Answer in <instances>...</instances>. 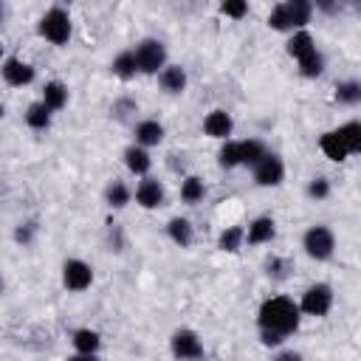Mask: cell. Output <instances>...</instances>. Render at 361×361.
Returning a JSON list of instances; mask_svg holds the SVG:
<instances>
[{
	"instance_id": "1",
	"label": "cell",
	"mask_w": 361,
	"mask_h": 361,
	"mask_svg": "<svg viewBox=\"0 0 361 361\" xmlns=\"http://www.w3.org/2000/svg\"><path fill=\"white\" fill-rule=\"evenodd\" d=\"M257 322H259V330H268V333H276L285 338L288 333H293L299 327V307L285 296H274V299L262 302Z\"/></svg>"
},
{
	"instance_id": "2",
	"label": "cell",
	"mask_w": 361,
	"mask_h": 361,
	"mask_svg": "<svg viewBox=\"0 0 361 361\" xmlns=\"http://www.w3.org/2000/svg\"><path fill=\"white\" fill-rule=\"evenodd\" d=\"M39 34L45 39H51L54 45H65L71 39V17H68V11L59 8V6L45 11V17L39 20Z\"/></svg>"
},
{
	"instance_id": "3",
	"label": "cell",
	"mask_w": 361,
	"mask_h": 361,
	"mask_svg": "<svg viewBox=\"0 0 361 361\" xmlns=\"http://www.w3.org/2000/svg\"><path fill=\"white\" fill-rule=\"evenodd\" d=\"M333 248H336V240H333V231L327 226H313V228L305 231V251H307V257L330 259Z\"/></svg>"
},
{
	"instance_id": "4",
	"label": "cell",
	"mask_w": 361,
	"mask_h": 361,
	"mask_svg": "<svg viewBox=\"0 0 361 361\" xmlns=\"http://www.w3.org/2000/svg\"><path fill=\"white\" fill-rule=\"evenodd\" d=\"M133 54H135V65H138L141 73H155V71L164 65V59H166L164 42H158V39H144V42H138V48H135Z\"/></svg>"
},
{
	"instance_id": "5",
	"label": "cell",
	"mask_w": 361,
	"mask_h": 361,
	"mask_svg": "<svg viewBox=\"0 0 361 361\" xmlns=\"http://www.w3.org/2000/svg\"><path fill=\"white\" fill-rule=\"evenodd\" d=\"M285 178V166L279 161V155H262L257 164H254V180L259 186H279Z\"/></svg>"
},
{
	"instance_id": "6",
	"label": "cell",
	"mask_w": 361,
	"mask_h": 361,
	"mask_svg": "<svg viewBox=\"0 0 361 361\" xmlns=\"http://www.w3.org/2000/svg\"><path fill=\"white\" fill-rule=\"evenodd\" d=\"M330 305H333V290H330V285L319 282V285L305 290V299H302L299 310H305L307 316H324L330 310Z\"/></svg>"
},
{
	"instance_id": "7",
	"label": "cell",
	"mask_w": 361,
	"mask_h": 361,
	"mask_svg": "<svg viewBox=\"0 0 361 361\" xmlns=\"http://www.w3.org/2000/svg\"><path fill=\"white\" fill-rule=\"evenodd\" d=\"M62 282H65L68 290H85L93 282V271L82 259H68L65 268H62Z\"/></svg>"
},
{
	"instance_id": "8",
	"label": "cell",
	"mask_w": 361,
	"mask_h": 361,
	"mask_svg": "<svg viewBox=\"0 0 361 361\" xmlns=\"http://www.w3.org/2000/svg\"><path fill=\"white\" fill-rule=\"evenodd\" d=\"M172 353H175V358H200L203 355V344L192 330H175Z\"/></svg>"
},
{
	"instance_id": "9",
	"label": "cell",
	"mask_w": 361,
	"mask_h": 361,
	"mask_svg": "<svg viewBox=\"0 0 361 361\" xmlns=\"http://www.w3.org/2000/svg\"><path fill=\"white\" fill-rule=\"evenodd\" d=\"M310 3L305 0H290V3H279V14H282V23L285 28H302L307 20H310Z\"/></svg>"
},
{
	"instance_id": "10",
	"label": "cell",
	"mask_w": 361,
	"mask_h": 361,
	"mask_svg": "<svg viewBox=\"0 0 361 361\" xmlns=\"http://www.w3.org/2000/svg\"><path fill=\"white\" fill-rule=\"evenodd\" d=\"M3 76H6V82H8V85L23 87V85H28V82L34 79V68H31L28 62H23V59L11 56V59H6V65H3Z\"/></svg>"
},
{
	"instance_id": "11",
	"label": "cell",
	"mask_w": 361,
	"mask_h": 361,
	"mask_svg": "<svg viewBox=\"0 0 361 361\" xmlns=\"http://www.w3.org/2000/svg\"><path fill=\"white\" fill-rule=\"evenodd\" d=\"M231 116L226 113V110H212L209 116H206V121H203V130H206V135H212V138H226L228 133H231Z\"/></svg>"
},
{
	"instance_id": "12",
	"label": "cell",
	"mask_w": 361,
	"mask_h": 361,
	"mask_svg": "<svg viewBox=\"0 0 361 361\" xmlns=\"http://www.w3.org/2000/svg\"><path fill=\"white\" fill-rule=\"evenodd\" d=\"M135 200L144 206V209H155V206H161L164 203V189H161V183L158 180H141V186L135 189Z\"/></svg>"
},
{
	"instance_id": "13",
	"label": "cell",
	"mask_w": 361,
	"mask_h": 361,
	"mask_svg": "<svg viewBox=\"0 0 361 361\" xmlns=\"http://www.w3.org/2000/svg\"><path fill=\"white\" fill-rule=\"evenodd\" d=\"M319 147H322V152L330 158V161H344L350 152H347V147H344V141L338 138V133L336 130H330V133H324L322 138H319Z\"/></svg>"
},
{
	"instance_id": "14",
	"label": "cell",
	"mask_w": 361,
	"mask_h": 361,
	"mask_svg": "<svg viewBox=\"0 0 361 361\" xmlns=\"http://www.w3.org/2000/svg\"><path fill=\"white\" fill-rule=\"evenodd\" d=\"M65 102H68V87H65L62 82H48V85L42 87V104H45L48 110H62Z\"/></svg>"
},
{
	"instance_id": "15",
	"label": "cell",
	"mask_w": 361,
	"mask_h": 361,
	"mask_svg": "<svg viewBox=\"0 0 361 361\" xmlns=\"http://www.w3.org/2000/svg\"><path fill=\"white\" fill-rule=\"evenodd\" d=\"M161 138H164V127H161L158 121H152V118H147V121H141V124L135 127V141L144 144V147H152V144H158Z\"/></svg>"
},
{
	"instance_id": "16",
	"label": "cell",
	"mask_w": 361,
	"mask_h": 361,
	"mask_svg": "<svg viewBox=\"0 0 361 361\" xmlns=\"http://www.w3.org/2000/svg\"><path fill=\"white\" fill-rule=\"evenodd\" d=\"M274 220L271 217H257L251 226H248V243L251 245H259V243H268L274 237Z\"/></svg>"
},
{
	"instance_id": "17",
	"label": "cell",
	"mask_w": 361,
	"mask_h": 361,
	"mask_svg": "<svg viewBox=\"0 0 361 361\" xmlns=\"http://www.w3.org/2000/svg\"><path fill=\"white\" fill-rule=\"evenodd\" d=\"M161 85H164L166 93H180V90L186 87V73H183V68H180V65H169V68H164V73H161Z\"/></svg>"
},
{
	"instance_id": "18",
	"label": "cell",
	"mask_w": 361,
	"mask_h": 361,
	"mask_svg": "<svg viewBox=\"0 0 361 361\" xmlns=\"http://www.w3.org/2000/svg\"><path fill=\"white\" fill-rule=\"evenodd\" d=\"M336 133H338V138L344 141V147H347L350 155L361 149V124H358V121H347V124H341Z\"/></svg>"
},
{
	"instance_id": "19",
	"label": "cell",
	"mask_w": 361,
	"mask_h": 361,
	"mask_svg": "<svg viewBox=\"0 0 361 361\" xmlns=\"http://www.w3.org/2000/svg\"><path fill=\"white\" fill-rule=\"evenodd\" d=\"M316 51V45H313V37L307 34V31H299V34H293L290 37V42H288V54L290 56H296V59H305L307 54H313Z\"/></svg>"
},
{
	"instance_id": "20",
	"label": "cell",
	"mask_w": 361,
	"mask_h": 361,
	"mask_svg": "<svg viewBox=\"0 0 361 361\" xmlns=\"http://www.w3.org/2000/svg\"><path fill=\"white\" fill-rule=\"evenodd\" d=\"M99 333L96 330H76L73 333V347L82 353V355H96V350H99Z\"/></svg>"
},
{
	"instance_id": "21",
	"label": "cell",
	"mask_w": 361,
	"mask_h": 361,
	"mask_svg": "<svg viewBox=\"0 0 361 361\" xmlns=\"http://www.w3.org/2000/svg\"><path fill=\"white\" fill-rule=\"evenodd\" d=\"M135 71H138V65H135V54H133V51H121V54L113 59V73H116V76L133 79Z\"/></svg>"
},
{
	"instance_id": "22",
	"label": "cell",
	"mask_w": 361,
	"mask_h": 361,
	"mask_svg": "<svg viewBox=\"0 0 361 361\" xmlns=\"http://www.w3.org/2000/svg\"><path fill=\"white\" fill-rule=\"evenodd\" d=\"M124 164H127V169H130V172L144 175V172L149 169V155H147L141 147H130V149L124 152Z\"/></svg>"
},
{
	"instance_id": "23",
	"label": "cell",
	"mask_w": 361,
	"mask_h": 361,
	"mask_svg": "<svg viewBox=\"0 0 361 361\" xmlns=\"http://www.w3.org/2000/svg\"><path fill=\"white\" fill-rule=\"evenodd\" d=\"M25 121H28V127H34V130H45V127L51 124V110H48L42 102H34V104L28 107V113H25Z\"/></svg>"
},
{
	"instance_id": "24",
	"label": "cell",
	"mask_w": 361,
	"mask_h": 361,
	"mask_svg": "<svg viewBox=\"0 0 361 361\" xmlns=\"http://www.w3.org/2000/svg\"><path fill=\"white\" fill-rule=\"evenodd\" d=\"M169 237H172L180 248H186V245L192 243V226H189V220H183V217L169 220Z\"/></svg>"
},
{
	"instance_id": "25",
	"label": "cell",
	"mask_w": 361,
	"mask_h": 361,
	"mask_svg": "<svg viewBox=\"0 0 361 361\" xmlns=\"http://www.w3.org/2000/svg\"><path fill=\"white\" fill-rule=\"evenodd\" d=\"M240 144V164H257L262 155H265V147L262 141H237Z\"/></svg>"
},
{
	"instance_id": "26",
	"label": "cell",
	"mask_w": 361,
	"mask_h": 361,
	"mask_svg": "<svg viewBox=\"0 0 361 361\" xmlns=\"http://www.w3.org/2000/svg\"><path fill=\"white\" fill-rule=\"evenodd\" d=\"M203 195H206V186H203L200 178L192 175V178L183 180V186H180V197H183V203H197Z\"/></svg>"
},
{
	"instance_id": "27",
	"label": "cell",
	"mask_w": 361,
	"mask_h": 361,
	"mask_svg": "<svg viewBox=\"0 0 361 361\" xmlns=\"http://www.w3.org/2000/svg\"><path fill=\"white\" fill-rule=\"evenodd\" d=\"M336 99L344 102V104H355L361 99V85L358 82H341L336 87Z\"/></svg>"
},
{
	"instance_id": "28",
	"label": "cell",
	"mask_w": 361,
	"mask_h": 361,
	"mask_svg": "<svg viewBox=\"0 0 361 361\" xmlns=\"http://www.w3.org/2000/svg\"><path fill=\"white\" fill-rule=\"evenodd\" d=\"M299 68H302L305 76H319V73L324 71V59H322L319 51H313V54H307L305 59H299Z\"/></svg>"
},
{
	"instance_id": "29",
	"label": "cell",
	"mask_w": 361,
	"mask_h": 361,
	"mask_svg": "<svg viewBox=\"0 0 361 361\" xmlns=\"http://www.w3.org/2000/svg\"><path fill=\"white\" fill-rule=\"evenodd\" d=\"M217 158H220V166H226V169L237 166V164H240V144H237V141H226Z\"/></svg>"
},
{
	"instance_id": "30",
	"label": "cell",
	"mask_w": 361,
	"mask_h": 361,
	"mask_svg": "<svg viewBox=\"0 0 361 361\" xmlns=\"http://www.w3.org/2000/svg\"><path fill=\"white\" fill-rule=\"evenodd\" d=\"M240 240H243V228L231 226V228H226V231L220 234L217 245H220L223 251H237V248H240Z\"/></svg>"
},
{
	"instance_id": "31",
	"label": "cell",
	"mask_w": 361,
	"mask_h": 361,
	"mask_svg": "<svg viewBox=\"0 0 361 361\" xmlns=\"http://www.w3.org/2000/svg\"><path fill=\"white\" fill-rule=\"evenodd\" d=\"M107 200H110V206H116V209H121L127 200H130V192H127V186L121 183V180H116L110 189H107Z\"/></svg>"
},
{
	"instance_id": "32",
	"label": "cell",
	"mask_w": 361,
	"mask_h": 361,
	"mask_svg": "<svg viewBox=\"0 0 361 361\" xmlns=\"http://www.w3.org/2000/svg\"><path fill=\"white\" fill-rule=\"evenodd\" d=\"M307 195L316 197V200L327 197V195H330V183H327V178H313V180L307 183Z\"/></svg>"
},
{
	"instance_id": "33",
	"label": "cell",
	"mask_w": 361,
	"mask_h": 361,
	"mask_svg": "<svg viewBox=\"0 0 361 361\" xmlns=\"http://www.w3.org/2000/svg\"><path fill=\"white\" fill-rule=\"evenodd\" d=\"M245 11H248V6L240 3V0L237 3H223V14H228V17H243Z\"/></svg>"
},
{
	"instance_id": "34",
	"label": "cell",
	"mask_w": 361,
	"mask_h": 361,
	"mask_svg": "<svg viewBox=\"0 0 361 361\" xmlns=\"http://www.w3.org/2000/svg\"><path fill=\"white\" fill-rule=\"evenodd\" d=\"M31 231H34L31 223H28V226H20V228L14 231V240H17V243H28V240H31Z\"/></svg>"
},
{
	"instance_id": "35",
	"label": "cell",
	"mask_w": 361,
	"mask_h": 361,
	"mask_svg": "<svg viewBox=\"0 0 361 361\" xmlns=\"http://www.w3.org/2000/svg\"><path fill=\"white\" fill-rule=\"evenodd\" d=\"M282 341V336H276V333H268V330H262V344H279Z\"/></svg>"
},
{
	"instance_id": "36",
	"label": "cell",
	"mask_w": 361,
	"mask_h": 361,
	"mask_svg": "<svg viewBox=\"0 0 361 361\" xmlns=\"http://www.w3.org/2000/svg\"><path fill=\"white\" fill-rule=\"evenodd\" d=\"M276 361H302V355L299 353H282V355H276Z\"/></svg>"
},
{
	"instance_id": "37",
	"label": "cell",
	"mask_w": 361,
	"mask_h": 361,
	"mask_svg": "<svg viewBox=\"0 0 361 361\" xmlns=\"http://www.w3.org/2000/svg\"><path fill=\"white\" fill-rule=\"evenodd\" d=\"M68 361H99V358H96V355H82V353H79V355H73V358H68Z\"/></svg>"
},
{
	"instance_id": "38",
	"label": "cell",
	"mask_w": 361,
	"mask_h": 361,
	"mask_svg": "<svg viewBox=\"0 0 361 361\" xmlns=\"http://www.w3.org/2000/svg\"><path fill=\"white\" fill-rule=\"evenodd\" d=\"M0 20H3V6H0Z\"/></svg>"
},
{
	"instance_id": "39",
	"label": "cell",
	"mask_w": 361,
	"mask_h": 361,
	"mask_svg": "<svg viewBox=\"0 0 361 361\" xmlns=\"http://www.w3.org/2000/svg\"><path fill=\"white\" fill-rule=\"evenodd\" d=\"M0 116H3V104H0Z\"/></svg>"
},
{
	"instance_id": "40",
	"label": "cell",
	"mask_w": 361,
	"mask_h": 361,
	"mask_svg": "<svg viewBox=\"0 0 361 361\" xmlns=\"http://www.w3.org/2000/svg\"><path fill=\"white\" fill-rule=\"evenodd\" d=\"M0 56H3V45H0Z\"/></svg>"
},
{
	"instance_id": "41",
	"label": "cell",
	"mask_w": 361,
	"mask_h": 361,
	"mask_svg": "<svg viewBox=\"0 0 361 361\" xmlns=\"http://www.w3.org/2000/svg\"><path fill=\"white\" fill-rule=\"evenodd\" d=\"M0 288H3V282H0Z\"/></svg>"
}]
</instances>
